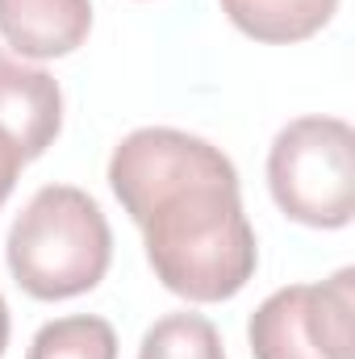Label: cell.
Wrapping results in <instances>:
<instances>
[{
	"label": "cell",
	"mask_w": 355,
	"mask_h": 359,
	"mask_svg": "<svg viewBox=\"0 0 355 359\" xmlns=\"http://www.w3.org/2000/svg\"><path fill=\"white\" fill-rule=\"evenodd\" d=\"M109 188L147 238L159 284L196 305L230 301L260 264L234 163L205 138L147 126L117 142Z\"/></svg>",
	"instance_id": "6da1fadb"
},
{
	"label": "cell",
	"mask_w": 355,
	"mask_h": 359,
	"mask_svg": "<svg viewBox=\"0 0 355 359\" xmlns=\"http://www.w3.org/2000/svg\"><path fill=\"white\" fill-rule=\"evenodd\" d=\"M113 259V234L84 188L46 184L8 230V271L38 301H67L96 288Z\"/></svg>",
	"instance_id": "7a4b0ae2"
},
{
	"label": "cell",
	"mask_w": 355,
	"mask_h": 359,
	"mask_svg": "<svg viewBox=\"0 0 355 359\" xmlns=\"http://www.w3.org/2000/svg\"><path fill=\"white\" fill-rule=\"evenodd\" d=\"M276 205L314 230H339L355 213V130L339 117H297L267 151Z\"/></svg>",
	"instance_id": "3957f363"
},
{
	"label": "cell",
	"mask_w": 355,
	"mask_h": 359,
	"mask_svg": "<svg viewBox=\"0 0 355 359\" xmlns=\"http://www.w3.org/2000/svg\"><path fill=\"white\" fill-rule=\"evenodd\" d=\"M255 359H355V271L272 292L247 326Z\"/></svg>",
	"instance_id": "277c9868"
},
{
	"label": "cell",
	"mask_w": 355,
	"mask_h": 359,
	"mask_svg": "<svg viewBox=\"0 0 355 359\" xmlns=\"http://www.w3.org/2000/svg\"><path fill=\"white\" fill-rule=\"evenodd\" d=\"M63 126V92L42 67H25L0 50V130L17 142V151L38 159Z\"/></svg>",
	"instance_id": "5b68a950"
},
{
	"label": "cell",
	"mask_w": 355,
	"mask_h": 359,
	"mask_svg": "<svg viewBox=\"0 0 355 359\" xmlns=\"http://www.w3.org/2000/svg\"><path fill=\"white\" fill-rule=\"evenodd\" d=\"M92 29V0H0V38L25 59L72 55Z\"/></svg>",
	"instance_id": "8992f818"
},
{
	"label": "cell",
	"mask_w": 355,
	"mask_h": 359,
	"mask_svg": "<svg viewBox=\"0 0 355 359\" xmlns=\"http://www.w3.org/2000/svg\"><path fill=\"white\" fill-rule=\"evenodd\" d=\"M222 8L255 42H301L335 17L339 0H222Z\"/></svg>",
	"instance_id": "52a82bcc"
},
{
	"label": "cell",
	"mask_w": 355,
	"mask_h": 359,
	"mask_svg": "<svg viewBox=\"0 0 355 359\" xmlns=\"http://www.w3.org/2000/svg\"><path fill=\"white\" fill-rule=\"evenodd\" d=\"M25 359H117V334L105 318L92 313L59 318L34 334Z\"/></svg>",
	"instance_id": "ba28073f"
},
{
	"label": "cell",
	"mask_w": 355,
	"mask_h": 359,
	"mask_svg": "<svg viewBox=\"0 0 355 359\" xmlns=\"http://www.w3.org/2000/svg\"><path fill=\"white\" fill-rule=\"evenodd\" d=\"M138 359H226L217 326L201 313H168L147 334Z\"/></svg>",
	"instance_id": "9c48e42d"
},
{
	"label": "cell",
	"mask_w": 355,
	"mask_h": 359,
	"mask_svg": "<svg viewBox=\"0 0 355 359\" xmlns=\"http://www.w3.org/2000/svg\"><path fill=\"white\" fill-rule=\"evenodd\" d=\"M21 168H25V155H21L17 142L0 130V205L8 201V192H13V184L21 176Z\"/></svg>",
	"instance_id": "30bf717a"
},
{
	"label": "cell",
	"mask_w": 355,
	"mask_h": 359,
	"mask_svg": "<svg viewBox=\"0 0 355 359\" xmlns=\"http://www.w3.org/2000/svg\"><path fill=\"white\" fill-rule=\"evenodd\" d=\"M4 347H8V305L0 297V355H4Z\"/></svg>",
	"instance_id": "8fae6325"
}]
</instances>
